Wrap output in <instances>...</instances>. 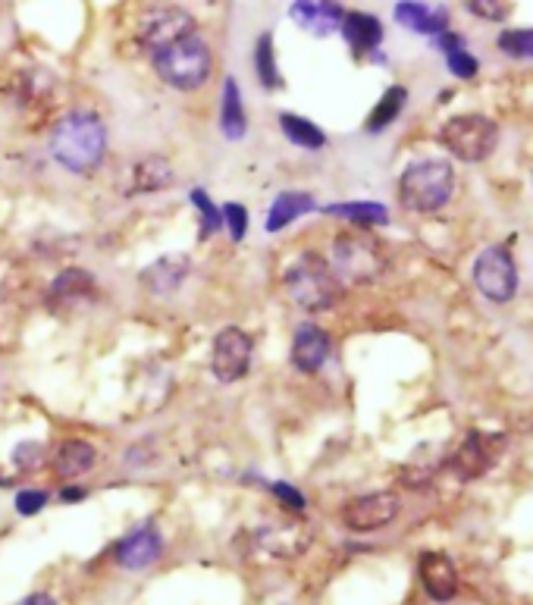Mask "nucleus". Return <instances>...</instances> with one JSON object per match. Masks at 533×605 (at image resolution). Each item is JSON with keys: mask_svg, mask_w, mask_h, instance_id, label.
I'll list each match as a JSON object with an SVG mask.
<instances>
[{"mask_svg": "<svg viewBox=\"0 0 533 605\" xmlns=\"http://www.w3.org/2000/svg\"><path fill=\"white\" fill-rule=\"evenodd\" d=\"M51 154L70 173H92L107 154V126L92 111L60 116L51 132Z\"/></svg>", "mask_w": 533, "mask_h": 605, "instance_id": "f257e3e1", "label": "nucleus"}, {"mask_svg": "<svg viewBox=\"0 0 533 605\" xmlns=\"http://www.w3.org/2000/svg\"><path fill=\"white\" fill-rule=\"evenodd\" d=\"M283 289L289 295L298 311L320 314L336 308V301L342 298V283L336 279V274L330 270L327 257L301 255L295 260L293 267L283 276Z\"/></svg>", "mask_w": 533, "mask_h": 605, "instance_id": "f03ea898", "label": "nucleus"}, {"mask_svg": "<svg viewBox=\"0 0 533 605\" xmlns=\"http://www.w3.org/2000/svg\"><path fill=\"white\" fill-rule=\"evenodd\" d=\"M452 192H455V170L440 157L414 161L399 176V202L411 214H437L452 202Z\"/></svg>", "mask_w": 533, "mask_h": 605, "instance_id": "7ed1b4c3", "label": "nucleus"}, {"mask_svg": "<svg viewBox=\"0 0 533 605\" xmlns=\"http://www.w3.org/2000/svg\"><path fill=\"white\" fill-rule=\"evenodd\" d=\"M151 60H154L157 75L164 79L170 89H176V92H195L214 73L211 44L198 32L166 44L164 51H157Z\"/></svg>", "mask_w": 533, "mask_h": 605, "instance_id": "20e7f679", "label": "nucleus"}, {"mask_svg": "<svg viewBox=\"0 0 533 605\" xmlns=\"http://www.w3.org/2000/svg\"><path fill=\"white\" fill-rule=\"evenodd\" d=\"M327 264H330V270L339 283L370 286L377 276L387 270V252L368 233H342V236L332 239Z\"/></svg>", "mask_w": 533, "mask_h": 605, "instance_id": "39448f33", "label": "nucleus"}, {"mask_svg": "<svg viewBox=\"0 0 533 605\" xmlns=\"http://www.w3.org/2000/svg\"><path fill=\"white\" fill-rule=\"evenodd\" d=\"M440 145L464 164H480L496 151L499 123L483 113H459L440 126Z\"/></svg>", "mask_w": 533, "mask_h": 605, "instance_id": "423d86ee", "label": "nucleus"}, {"mask_svg": "<svg viewBox=\"0 0 533 605\" xmlns=\"http://www.w3.org/2000/svg\"><path fill=\"white\" fill-rule=\"evenodd\" d=\"M471 279L478 286V293L496 305H505L512 301L517 293V267L512 252L505 245H490L483 248L480 257L474 260V270H471Z\"/></svg>", "mask_w": 533, "mask_h": 605, "instance_id": "0eeeda50", "label": "nucleus"}, {"mask_svg": "<svg viewBox=\"0 0 533 605\" xmlns=\"http://www.w3.org/2000/svg\"><path fill=\"white\" fill-rule=\"evenodd\" d=\"M252 355H255V339L248 332L242 327H223L214 339L211 370L221 383H239L252 370Z\"/></svg>", "mask_w": 533, "mask_h": 605, "instance_id": "6e6552de", "label": "nucleus"}, {"mask_svg": "<svg viewBox=\"0 0 533 605\" xmlns=\"http://www.w3.org/2000/svg\"><path fill=\"white\" fill-rule=\"evenodd\" d=\"M505 445V437L502 433H483V430H468V437L461 440V445L455 449V455L449 459V468L455 471L459 480H478L483 478L493 464H496V455Z\"/></svg>", "mask_w": 533, "mask_h": 605, "instance_id": "1a4fd4ad", "label": "nucleus"}, {"mask_svg": "<svg viewBox=\"0 0 533 605\" xmlns=\"http://www.w3.org/2000/svg\"><path fill=\"white\" fill-rule=\"evenodd\" d=\"M192 32H195V19L188 17L185 10H180V7H154L139 22V41H142V48L151 57L157 54V51H164L166 44L192 35Z\"/></svg>", "mask_w": 533, "mask_h": 605, "instance_id": "9d476101", "label": "nucleus"}, {"mask_svg": "<svg viewBox=\"0 0 533 605\" xmlns=\"http://www.w3.org/2000/svg\"><path fill=\"white\" fill-rule=\"evenodd\" d=\"M399 509H402V502H399V495L396 493L358 495V499L346 502V509H342V524L355 533H373L380 531V527H387V524H392V521L399 517Z\"/></svg>", "mask_w": 533, "mask_h": 605, "instance_id": "9b49d317", "label": "nucleus"}, {"mask_svg": "<svg viewBox=\"0 0 533 605\" xmlns=\"http://www.w3.org/2000/svg\"><path fill=\"white\" fill-rule=\"evenodd\" d=\"M161 552H164V540H161V533H157V524L147 521V524L135 527L130 536H123V540L116 543L113 558H116L120 568L145 571L161 558Z\"/></svg>", "mask_w": 533, "mask_h": 605, "instance_id": "f8f14e48", "label": "nucleus"}, {"mask_svg": "<svg viewBox=\"0 0 533 605\" xmlns=\"http://www.w3.org/2000/svg\"><path fill=\"white\" fill-rule=\"evenodd\" d=\"M94 298H98V283L89 270H79V267H66L63 274H57L48 289L51 311H75L92 305Z\"/></svg>", "mask_w": 533, "mask_h": 605, "instance_id": "ddd939ff", "label": "nucleus"}, {"mask_svg": "<svg viewBox=\"0 0 533 605\" xmlns=\"http://www.w3.org/2000/svg\"><path fill=\"white\" fill-rule=\"evenodd\" d=\"M418 577L433 603H452L459 593V571L445 552H423L418 562Z\"/></svg>", "mask_w": 533, "mask_h": 605, "instance_id": "4468645a", "label": "nucleus"}, {"mask_svg": "<svg viewBox=\"0 0 533 605\" xmlns=\"http://www.w3.org/2000/svg\"><path fill=\"white\" fill-rule=\"evenodd\" d=\"M332 339L330 332L320 330L317 324H301L293 336V365L301 373H317L330 361Z\"/></svg>", "mask_w": 533, "mask_h": 605, "instance_id": "2eb2a0df", "label": "nucleus"}, {"mask_svg": "<svg viewBox=\"0 0 533 605\" xmlns=\"http://www.w3.org/2000/svg\"><path fill=\"white\" fill-rule=\"evenodd\" d=\"M188 270H192V260H188V255H164V257H157L154 264H147L139 279H142L145 293L170 295L183 286Z\"/></svg>", "mask_w": 533, "mask_h": 605, "instance_id": "dca6fc26", "label": "nucleus"}, {"mask_svg": "<svg viewBox=\"0 0 533 605\" xmlns=\"http://www.w3.org/2000/svg\"><path fill=\"white\" fill-rule=\"evenodd\" d=\"M289 17H293L305 32L324 38L342 25L346 10H342V3H327V0H298V3H293Z\"/></svg>", "mask_w": 533, "mask_h": 605, "instance_id": "f3484780", "label": "nucleus"}, {"mask_svg": "<svg viewBox=\"0 0 533 605\" xmlns=\"http://www.w3.org/2000/svg\"><path fill=\"white\" fill-rule=\"evenodd\" d=\"M98 464V449L89 440H66L57 445L54 471L60 480L85 478Z\"/></svg>", "mask_w": 533, "mask_h": 605, "instance_id": "a211bd4d", "label": "nucleus"}, {"mask_svg": "<svg viewBox=\"0 0 533 605\" xmlns=\"http://www.w3.org/2000/svg\"><path fill=\"white\" fill-rule=\"evenodd\" d=\"M339 29H342L349 48L358 57L373 54L380 48V41H383V25H380V19L370 17V13H346Z\"/></svg>", "mask_w": 533, "mask_h": 605, "instance_id": "6ab92c4d", "label": "nucleus"}, {"mask_svg": "<svg viewBox=\"0 0 533 605\" xmlns=\"http://www.w3.org/2000/svg\"><path fill=\"white\" fill-rule=\"evenodd\" d=\"M396 19L418 35L440 38L445 32L449 13L445 7H430V3H396Z\"/></svg>", "mask_w": 533, "mask_h": 605, "instance_id": "aec40b11", "label": "nucleus"}, {"mask_svg": "<svg viewBox=\"0 0 533 605\" xmlns=\"http://www.w3.org/2000/svg\"><path fill=\"white\" fill-rule=\"evenodd\" d=\"M173 183V166L164 157H145L132 166V185L126 195H145V192H161Z\"/></svg>", "mask_w": 533, "mask_h": 605, "instance_id": "412c9836", "label": "nucleus"}, {"mask_svg": "<svg viewBox=\"0 0 533 605\" xmlns=\"http://www.w3.org/2000/svg\"><path fill=\"white\" fill-rule=\"evenodd\" d=\"M314 198L305 195V192H283L274 204H270V214H267V233H279L286 229L289 223H295L298 217L311 214Z\"/></svg>", "mask_w": 533, "mask_h": 605, "instance_id": "4be33fe9", "label": "nucleus"}, {"mask_svg": "<svg viewBox=\"0 0 533 605\" xmlns=\"http://www.w3.org/2000/svg\"><path fill=\"white\" fill-rule=\"evenodd\" d=\"M221 129L226 139L239 142L248 132V120H245V111H242V92L236 79H226L223 82V111H221Z\"/></svg>", "mask_w": 533, "mask_h": 605, "instance_id": "5701e85b", "label": "nucleus"}, {"mask_svg": "<svg viewBox=\"0 0 533 605\" xmlns=\"http://www.w3.org/2000/svg\"><path fill=\"white\" fill-rule=\"evenodd\" d=\"M437 44H440V51L445 54V66H449V73L455 75V79H474L480 70L478 57L471 54L468 48H464V41L455 32H442L437 38Z\"/></svg>", "mask_w": 533, "mask_h": 605, "instance_id": "b1692460", "label": "nucleus"}, {"mask_svg": "<svg viewBox=\"0 0 533 605\" xmlns=\"http://www.w3.org/2000/svg\"><path fill=\"white\" fill-rule=\"evenodd\" d=\"M404 104H408V92H404L402 85H392V89H387V94L377 101V107H373V113L368 116L365 129H368L370 135H380L383 129L392 126V123L402 116Z\"/></svg>", "mask_w": 533, "mask_h": 605, "instance_id": "393cba45", "label": "nucleus"}, {"mask_svg": "<svg viewBox=\"0 0 533 605\" xmlns=\"http://www.w3.org/2000/svg\"><path fill=\"white\" fill-rule=\"evenodd\" d=\"M324 214L332 217H346V221L358 223V226H387L389 214L383 204L377 202H349V204H330L324 207Z\"/></svg>", "mask_w": 533, "mask_h": 605, "instance_id": "a878e982", "label": "nucleus"}, {"mask_svg": "<svg viewBox=\"0 0 533 605\" xmlns=\"http://www.w3.org/2000/svg\"><path fill=\"white\" fill-rule=\"evenodd\" d=\"M279 129L286 132V139L298 147H308V151H317V147L327 145V135L320 132L317 123L305 120V116H295V113H283L279 116Z\"/></svg>", "mask_w": 533, "mask_h": 605, "instance_id": "bb28decb", "label": "nucleus"}, {"mask_svg": "<svg viewBox=\"0 0 533 605\" xmlns=\"http://www.w3.org/2000/svg\"><path fill=\"white\" fill-rule=\"evenodd\" d=\"M252 63H255V73H258L260 85L264 89H276L283 85V75H279V66H276V54H274V35L264 32L255 44V54H252Z\"/></svg>", "mask_w": 533, "mask_h": 605, "instance_id": "cd10ccee", "label": "nucleus"}, {"mask_svg": "<svg viewBox=\"0 0 533 605\" xmlns=\"http://www.w3.org/2000/svg\"><path fill=\"white\" fill-rule=\"evenodd\" d=\"M499 51L512 60H527L533 57V29H509L499 35Z\"/></svg>", "mask_w": 533, "mask_h": 605, "instance_id": "c85d7f7f", "label": "nucleus"}, {"mask_svg": "<svg viewBox=\"0 0 533 605\" xmlns=\"http://www.w3.org/2000/svg\"><path fill=\"white\" fill-rule=\"evenodd\" d=\"M192 202L198 204V214H202V239L214 236V233L221 229V223H223V217L217 214L214 202L207 198V192H202V188H195V192H192Z\"/></svg>", "mask_w": 533, "mask_h": 605, "instance_id": "c756f323", "label": "nucleus"}, {"mask_svg": "<svg viewBox=\"0 0 533 605\" xmlns=\"http://www.w3.org/2000/svg\"><path fill=\"white\" fill-rule=\"evenodd\" d=\"M41 459H44V445L41 442H19L17 452H13V464L19 471H38L41 468Z\"/></svg>", "mask_w": 533, "mask_h": 605, "instance_id": "7c9ffc66", "label": "nucleus"}, {"mask_svg": "<svg viewBox=\"0 0 533 605\" xmlns=\"http://www.w3.org/2000/svg\"><path fill=\"white\" fill-rule=\"evenodd\" d=\"M223 221L229 226V233H233V239L242 242L245 239V233H248V211L242 207V204H226L223 207Z\"/></svg>", "mask_w": 533, "mask_h": 605, "instance_id": "2f4dec72", "label": "nucleus"}, {"mask_svg": "<svg viewBox=\"0 0 533 605\" xmlns=\"http://www.w3.org/2000/svg\"><path fill=\"white\" fill-rule=\"evenodd\" d=\"M468 13H474L480 19H493V22H502V19L512 13V3H486V0H468L464 3Z\"/></svg>", "mask_w": 533, "mask_h": 605, "instance_id": "473e14b6", "label": "nucleus"}, {"mask_svg": "<svg viewBox=\"0 0 533 605\" xmlns=\"http://www.w3.org/2000/svg\"><path fill=\"white\" fill-rule=\"evenodd\" d=\"M44 505H48V493H41V490H22L17 495V512L25 514V517L38 514Z\"/></svg>", "mask_w": 533, "mask_h": 605, "instance_id": "72a5a7b5", "label": "nucleus"}, {"mask_svg": "<svg viewBox=\"0 0 533 605\" xmlns=\"http://www.w3.org/2000/svg\"><path fill=\"white\" fill-rule=\"evenodd\" d=\"M270 490H274L276 499H279V502H286V505H289V509H293L295 514H301V512H305V509H308L305 495L298 493V490H293L289 483H274Z\"/></svg>", "mask_w": 533, "mask_h": 605, "instance_id": "f704fd0d", "label": "nucleus"}, {"mask_svg": "<svg viewBox=\"0 0 533 605\" xmlns=\"http://www.w3.org/2000/svg\"><path fill=\"white\" fill-rule=\"evenodd\" d=\"M17 605H57L54 596H48V593H29V596H22Z\"/></svg>", "mask_w": 533, "mask_h": 605, "instance_id": "c9c22d12", "label": "nucleus"}, {"mask_svg": "<svg viewBox=\"0 0 533 605\" xmlns=\"http://www.w3.org/2000/svg\"><path fill=\"white\" fill-rule=\"evenodd\" d=\"M82 495H85V490H75V486H66V490H63V499H66V502H75V499H82Z\"/></svg>", "mask_w": 533, "mask_h": 605, "instance_id": "e433bc0d", "label": "nucleus"}, {"mask_svg": "<svg viewBox=\"0 0 533 605\" xmlns=\"http://www.w3.org/2000/svg\"><path fill=\"white\" fill-rule=\"evenodd\" d=\"M531 183H533V173H531Z\"/></svg>", "mask_w": 533, "mask_h": 605, "instance_id": "4c0bfd02", "label": "nucleus"}]
</instances>
